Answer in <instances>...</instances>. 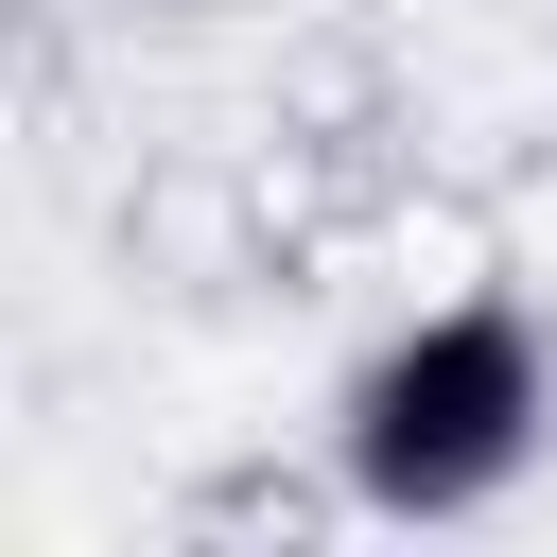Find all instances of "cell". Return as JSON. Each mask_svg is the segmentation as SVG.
Returning a JSON list of instances; mask_svg holds the SVG:
<instances>
[{
    "label": "cell",
    "instance_id": "6da1fadb",
    "mask_svg": "<svg viewBox=\"0 0 557 557\" xmlns=\"http://www.w3.org/2000/svg\"><path fill=\"white\" fill-rule=\"evenodd\" d=\"M540 418H557V366H540V313L522 296H435L400 313L366 366H348V487L383 522H470L540 470Z\"/></svg>",
    "mask_w": 557,
    "mask_h": 557
}]
</instances>
